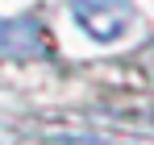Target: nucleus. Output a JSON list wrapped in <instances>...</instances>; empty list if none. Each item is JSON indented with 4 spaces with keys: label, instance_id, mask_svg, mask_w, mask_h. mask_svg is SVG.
<instances>
[{
    "label": "nucleus",
    "instance_id": "obj_2",
    "mask_svg": "<svg viewBox=\"0 0 154 145\" xmlns=\"http://www.w3.org/2000/svg\"><path fill=\"white\" fill-rule=\"evenodd\" d=\"M21 25H25V21H0V50L13 46V37L21 33Z\"/></svg>",
    "mask_w": 154,
    "mask_h": 145
},
{
    "label": "nucleus",
    "instance_id": "obj_1",
    "mask_svg": "<svg viewBox=\"0 0 154 145\" xmlns=\"http://www.w3.org/2000/svg\"><path fill=\"white\" fill-rule=\"evenodd\" d=\"M71 13L96 42H117L133 21V0H71Z\"/></svg>",
    "mask_w": 154,
    "mask_h": 145
}]
</instances>
